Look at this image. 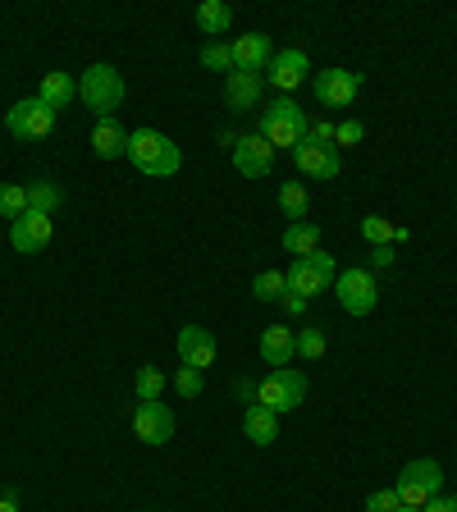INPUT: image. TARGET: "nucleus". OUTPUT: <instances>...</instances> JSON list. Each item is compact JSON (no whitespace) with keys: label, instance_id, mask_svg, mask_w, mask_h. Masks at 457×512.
<instances>
[{"label":"nucleus","instance_id":"nucleus-1","mask_svg":"<svg viewBox=\"0 0 457 512\" xmlns=\"http://www.w3.org/2000/svg\"><path fill=\"white\" fill-rule=\"evenodd\" d=\"M124 156L133 160V170L147 174V179H170V174H179V165H183V151L174 147V138L156 133V128H133Z\"/></svg>","mask_w":457,"mask_h":512},{"label":"nucleus","instance_id":"nucleus-2","mask_svg":"<svg viewBox=\"0 0 457 512\" xmlns=\"http://www.w3.org/2000/svg\"><path fill=\"white\" fill-rule=\"evenodd\" d=\"M78 96H83V106L92 110L96 119H115V110L124 106V96H128V83L115 64H87L83 83H78Z\"/></svg>","mask_w":457,"mask_h":512},{"label":"nucleus","instance_id":"nucleus-3","mask_svg":"<svg viewBox=\"0 0 457 512\" xmlns=\"http://www.w3.org/2000/svg\"><path fill=\"white\" fill-rule=\"evenodd\" d=\"M307 133H311V119L302 115V106L293 101V96H275L266 110H261V138L270 142V147H302L307 142Z\"/></svg>","mask_w":457,"mask_h":512},{"label":"nucleus","instance_id":"nucleus-4","mask_svg":"<svg viewBox=\"0 0 457 512\" xmlns=\"http://www.w3.org/2000/svg\"><path fill=\"white\" fill-rule=\"evenodd\" d=\"M394 490H398V499H403V508H426L435 494H444V467H439L435 458L407 462V467L398 471Z\"/></svg>","mask_w":457,"mask_h":512},{"label":"nucleus","instance_id":"nucleus-5","mask_svg":"<svg viewBox=\"0 0 457 512\" xmlns=\"http://www.w3.org/2000/svg\"><path fill=\"white\" fill-rule=\"evenodd\" d=\"M288 293H302V298H316V293H330L334 279H339V266H334L330 252H311V256H293V266L284 270Z\"/></svg>","mask_w":457,"mask_h":512},{"label":"nucleus","instance_id":"nucleus-6","mask_svg":"<svg viewBox=\"0 0 457 512\" xmlns=\"http://www.w3.org/2000/svg\"><path fill=\"white\" fill-rule=\"evenodd\" d=\"M256 403L270 407L275 416L298 412V407L307 403V375L293 371V366H279V371H270V375H266V384L256 389Z\"/></svg>","mask_w":457,"mask_h":512},{"label":"nucleus","instance_id":"nucleus-7","mask_svg":"<svg viewBox=\"0 0 457 512\" xmlns=\"http://www.w3.org/2000/svg\"><path fill=\"white\" fill-rule=\"evenodd\" d=\"M55 110L46 106L42 96H28V101H14L10 110H5V128H10V138L19 142H37L46 138V133H55Z\"/></svg>","mask_w":457,"mask_h":512},{"label":"nucleus","instance_id":"nucleus-8","mask_svg":"<svg viewBox=\"0 0 457 512\" xmlns=\"http://www.w3.org/2000/svg\"><path fill=\"white\" fill-rule=\"evenodd\" d=\"M334 293H339V307L348 311V316H371L375 302H380V284H375L371 270H339V279H334Z\"/></svg>","mask_w":457,"mask_h":512},{"label":"nucleus","instance_id":"nucleus-9","mask_svg":"<svg viewBox=\"0 0 457 512\" xmlns=\"http://www.w3.org/2000/svg\"><path fill=\"white\" fill-rule=\"evenodd\" d=\"M311 92H316L320 106L330 110H348L352 101H357V92H362V74H352V69H325V74H311Z\"/></svg>","mask_w":457,"mask_h":512},{"label":"nucleus","instance_id":"nucleus-10","mask_svg":"<svg viewBox=\"0 0 457 512\" xmlns=\"http://www.w3.org/2000/svg\"><path fill=\"white\" fill-rule=\"evenodd\" d=\"M293 165H298L307 179H339L343 156H339V147H334V142L307 138L302 147H293Z\"/></svg>","mask_w":457,"mask_h":512},{"label":"nucleus","instance_id":"nucleus-11","mask_svg":"<svg viewBox=\"0 0 457 512\" xmlns=\"http://www.w3.org/2000/svg\"><path fill=\"white\" fill-rule=\"evenodd\" d=\"M133 435H138V444L147 448H160L174 439V412L165 403H138L133 407Z\"/></svg>","mask_w":457,"mask_h":512},{"label":"nucleus","instance_id":"nucleus-12","mask_svg":"<svg viewBox=\"0 0 457 512\" xmlns=\"http://www.w3.org/2000/svg\"><path fill=\"white\" fill-rule=\"evenodd\" d=\"M234 170L243 174V179H266V174L275 170V147H270L261 133H247V138H238Z\"/></svg>","mask_w":457,"mask_h":512},{"label":"nucleus","instance_id":"nucleus-13","mask_svg":"<svg viewBox=\"0 0 457 512\" xmlns=\"http://www.w3.org/2000/svg\"><path fill=\"white\" fill-rule=\"evenodd\" d=\"M51 234H55L51 215H42V211H23L19 220L10 224V247H14V252H23V256H32V252H42V247L51 243Z\"/></svg>","mask_w":457,"mask_h":512},{"label":"nucleus","instance_id":"nucleus-14","mask_svg":"<svg viewBox=\"0 0 457 512\" xmlns=\"http://www.w3.org/2000/svg\"><path fill=\"white\" fill-rule=\"evenodd\" d=\"M234 46V69L238 74H266L270 69V60H275V46H270V37L266 32H243L238 42H229Z\"/></svg>","mask_w":457,"mask_h":512},{"label":"nucleus","instance_id":"nucleus-15","mask_svg":"<svg viewBox=\"0 0 457 512\" xmlns=\"http://www.w3.org/2000/svg\"><path fill=\"white\" fill-rule=\"evenodd\" d=\"M266 78L279 87V92H293V87H302L311 78V60H307V51H298V46H288V51H275V60H270V69H266Z\"/></svg>","mask_w":457,"mask_h":512},{"label":"nucleus","instance_id":"nucleus-16","mask_svg":"<svg viewBox=\"0 0 457 512\" xmlns=\"http://www.w3.org/2000/svg\"><path fill=\"white\" fill-rule=\"evenodd\" d=\"M215 352H220V343H215L211 330H202V325H183L179 330V362L183 366L206 371V366H215Z\"/></svg>","mask_w":457,"mask_h":512},{"label":"nucleus","instance_id":"nucleus-17","mask_svg":"<svg viewBox=\"0 0 457 512\" xmlns=\"http://www.w3.org/2000/svg\"><path fill=\"white\" fill-rule=\"evenodd\" d=\"M37 96H42L46 106L60 115V110H69L78 101V78L64 74V69H51V74H42V87H37Z\"/></svg>","mask_w":457,"mask_h":512},{"label":"nucleus","instance_id":"nucleus-18","mask_svg":"<svg viewBox=\"0 0 457 512\" xmlns=\"http://www.w3.org/2000/svg\"><path fill=\"white\" fill-rule=\"evenodd\" d=\"M256 348H261V357H266V366H288L293 362V357H298V348H293V330H288V325H266V330H261V343H256Z\"/></svg>","mask_w":457,"mask_h":512},{"label":"nucleus","instance_id":"nucleus-19","mask_svg":"<svg viewBox=\"0 0 457 512\" xmlns=\"http://www.w3.org/2000/svg\"><path fill=\"white\" fill-rule=\"evenodd\" d=\"M224 101L229 110H256L261 106V78L256 74H224Z\"/></svg>","mask_w":457,"mask_h":512},{"label":"nucleus","instance_id":"nucleus-20","mask_svg":"<svg viewBox=\"0 0 457 512\" xmlns=\"http://www.w3.org/2000/svg\"><path fill=\"white\" fill-rule=\"evenodd\" d=\"M243 435L252 439L256 448H270L279 439V416L270 412V407H261V403H252L243 412Z\"/></svg>","mask_w":457,"mask_h":512},{"label":"nucleus","instance_id":"nucleus-21","mask_svg":"<svg viewBox=\"0 0 457 512\" xmlns=\"http://www.w3.org/2000/svg\"><path fill=\"white\" fill-rule=\"evenodd\" d=\"M92 151L101 160H119L128 151V128H119L115 119H96L92 128Z\"/></svg>","mask_w":457,"mask_h":512},{"label":"nucleus","instance_id":"nucleus-22","mask_svg":"<svg viewBox=\"0 0 457 512\" xmlns=\"http://www.w3.org/2000/svg\"><path fill=\"white\" fill-rule=\"evenodd\" d=\"M229 23H234V10L224 5V0H202L197 5V28H202V37H224L229 32Z\"/></svg>","mask_w":457,"mask_h":512},{"label":"nucleus","instance_id":"nucleus-23","mask_svg":"<svg viewBox=\"0 0 457 512\" xmlns=\"http://www.w3.org/2000/svg\"><path fill=\"white\" fill-rule=\"evenodd\" d=\"M23 188H28V211L55 215L64 206V188L55 179H32V183H23Z\"/></svg>","mask_w":457,"mask_h":512},{"label":"nucleus","instance_id":"nucleus-24","mask_svg":"<svg viewBox=\"0 0 457 512\" xmlns=\"http://www.w3.org/2000/svg\"><path fill=\"white\" fill-rule=\"evenodd\" d=\"M284 252H288V256H311V252H320V229H316L311 220L288 224V229H284Z\"/></svg>","mask_w":457,"mask_h":512},{"label":"nucleus","instance_id":"nucleus-25","mask_svg":"<svg viewBox=\"0 0 457 512\" xmlns=\"http://www.w3.org/2000/svg\"><path fill=\"white\" fill-rule=\"evenodd\" d=\"M279 211H284V220H288V224L307 220V211H311V192L302 188V183H284V188H279Z\"/></svg>","mask_w":457,"mask_h":512},{"label":"nucleus","instance_id":"nucleus-26","mask_svg":"<svg viewBox=\"0 0 457 512\" xmlns=\"http://www.w3.org/2000/svg\"><path fill=\"white\" fill-rule=\"evenodd\" d=\"M362 238L371 247H389V243H403L407 229H394V220H384V215H366V220H362Z\"/></svg>","mask_w":457,"mask_h":512},{"label":"nucleus","instance_id":"nucleus-27","mask_svg":"<svg viewBox=\"0 0 457 512\" xmlns=\"http://www.w3.org/2000/svg\"><path fill=\"white\" fill-rule=\"evenodd\" d=\"M133 389H138V403H160V394H165V371H160V366H138Z\"/></svg>","mask_w":457,"mask_h":512},{"label":"nucleus","instance_id":"nucleus-28","mask_svg":"<svg viewBox=\"0 0 457 512\" xmlns=\"http://www.w3.org/2000/svg\"><path fill=\"white\" fill-rule=\"evenodd\" d=\"M293 348H298L302 362H320L325 357V330L320 325H302V334H293Z\"/></svg>","mask_w":457,"mask_h":512},{"label":"nucleus","instance_id":"nucleus-29","mask_svg":"<svg viewBox=\"0 0 457 512\" xmlns=\"http://www.w3.org/2000/svg\"><path fill=\"white\" fill-rule=\"evenodd\" d=\"M28 211V188L23 183H0V220H19Z\"/></svg>","mask_w":457,"mask_h":512},{"label":"nucleus","instance_id":"nucleus-30","mask_svg":"<svg viewBox=\"0 0 457 512\" xmlns=\"http://www.w3.org/2000/svg\"><path fill=\"white\" fill-rule=\"evenodd\" d=\"M288 293V279L279 275V270H261V275L252 279V298L256 302H279Z\"/></svg>","mask_w":457,"mask_h":512},{"label":"nucleus","instance_id":"nucleus-31","mask_svg":"<svg viewBox=\"0 0 457 512\" xmlns=\"http://www.w3.org/2000/svg\"><path fill=\"white\" fill-rule=\"evenodd\" d=\"M202 64H206V69H215V74H229V69H234V46L206 42L202 46Z\"/></svg>","mask_w":457,"mask_h":512},{"label":"nucleus","instance_id":"nucleus-32","mask_svg":"<svg viewBox=\"0 0 457 512\" xmlns=\"http://www.w3.org/2000/svg\"><path fill=\"white\" fill-rule=\"evenodd\" d=\"M362 138H366V124L362 119H343L339 128H334V147H362Z\"/></svg>","mask_w":457,"mask_h":512},{"label":"nucleus","instance_id":"nucleus-33","mask_svg":"<svg viewBox=\"0 0 457 512\" xmlns=\"http://www.w3.org/2000/svg\"><path fill=\"white\" fill-rule=\"evenodd\" d=\"M174 389H179L183 398H197V394H202V371H192V366H179V375H174Z\"/></svg>","mask_w":457,"mask_h":512},{"label":"nucleus","instance_id":"nucleus-34","mask_svg":"<svg viewBox=\"0 0 457 512\" xmlns=\"http://www.w3.org/2000/svg\"><path fill=\"white\" fill-rule=\"evenodd\" d=\"M398 508H403L398 490H375V494H366V512H398Z\"/></svg>","mask_w":457,"mask_h":512},{"label":"nucleus","instance_id":"nucleus-35","mask_svg":"<svg viewBox=\"0 0 457 512\" xmlns=\"http://www.w3.org/2000/svg\"><path fill=\"white\" fill-rule=\"evenodd\" d=\"M421 512H457V494H435Z\"/></svg>","mask_w":457,"mask_h":512},{"label":"nucleus","instance_id":"nucleus-36","mask_svg":"<svg viewBox=\"0 0 457 512\" xmlns=\"http://www.w3.org/2000/svg\"><path fill=\"white\" fill-rule=\"evenodd\" d=\"M279 307H284L288 316H302V311H307V298H302V293H284V298H279Z\"/></svg>","mask_w":457,"mask_h":512},{"label":"nucleus","instance_id":"nucleus-37","mask_svg":"<svg viewBox=\"0 0 457 512\" xmlns=\"http://www.w3.org/2000/svg\"><path fill=\"white\" fill-rule=\"evenodd\" d=\"M371 261H375V270H389V266H394V243H389V247H371Z\"/></svg>","mask_w":457,"mask_h":512},{"label":"nucleus","instance_id":"nucleus-38","mask_svg":"<svg viewBox=\"0 0 457 512\" xmlns=\"http://www.w3.org/2000/svg\"><path fill=\"white\" fill-rule=\"evenodd\" d=\"M0 512H19V503H14V499H0Z\"/></svg>","mask_w":457,"mask_h":512},{"label":"nucleus","instance_id":"nucleus-39","mask_svg":"<svg viewBox=\"0 0 457 512\" xmlns=\"http://www.w3.org/2000/svg\"><path fill=\"white\" fill-rule=\"evenodd\" d=\"M398 512H421V508H398Z\"/></svg>","mask_w":457,"mask_h":512}]
</instances>
